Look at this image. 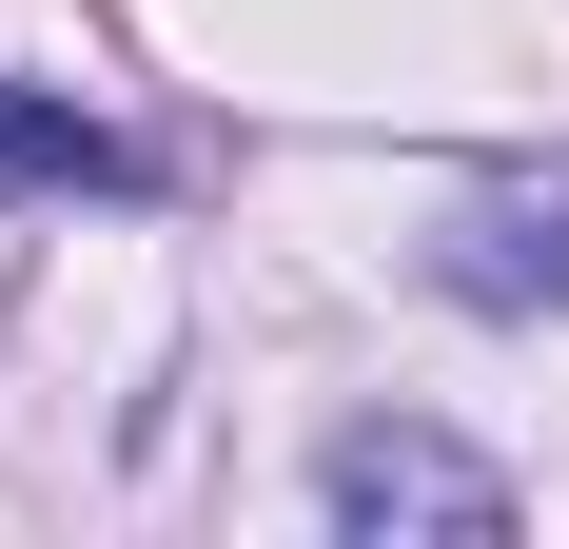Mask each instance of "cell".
Segmentation results:
<instances>
[{
    "instance_id": "cell-1",
    "label": "cell",
    "mask_w": 569,
    "mask_h": 549,
    "mask_svg": "<svg viewBox=\"0 0 569 549\" xmlns=\"http://www.w3.org/2000/svg\"><path fill=\"white\" fill-rule=\"evenodd\" d=\"M335 530H432V549H491L511 530V471L491 451H452V432H335Z\"/></svg>"
},
{
    "instance_id": "cell-2",
    "label": "cell",
    "mask_w": 569,
    "mask_h": 549,
    "mask_svg": "<svg viewBox=\"0 0 569 549\" xmlns=\"http://www.w3.org/2000/svg\"><path fill=\"white\" fill-rule=\"evenodd\" d=\"M452 295H491V315H569V177H491L452 217Z\"/></svg>"
},
{
    "instance_id": "cell-3",
    "label": "cell",
    "mask_w": 569,
    "mask_h": 549,
    "mask_svg": "<svg viewBox=\"0 0 569 549\" xmlns=\"http://www.w3.org/2000/svg\"><path fill=\"white\" fill-rule=\"evenodd\" d=\"M0 197H138V138H99L79 99H20L0 79Z\"/></svg>"
}]
</instances>
